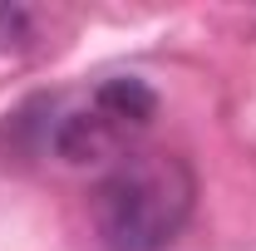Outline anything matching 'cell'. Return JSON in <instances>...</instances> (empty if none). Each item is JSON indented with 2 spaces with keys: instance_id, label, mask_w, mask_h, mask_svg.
Here are the masks:
<instances>
[{
  "instance_id": "obj_1",
  "label": "cell",
  "mask_w": 256,
  "mask_h": 251,
  "mask_svg": "<svg viewBox=\"0 0 256 251\" xmlns=\"http://www.w3.org/2000/svg\"><path fill=\"white\" fill-rule=\"evenodd\" d=\"M197 202L188 158L162 148H128L89 192V222L108 251H162L178 242Z\"/></svg>"
},
{
  "instance_id": "obj_2",
  "label": "cell",
  "mask_w": 256,
  "mask_h": 251,
  "mask_svg": "<svg viewBox=\"0 0 256 251\" xmlns=\"http://www.w3.org/2000/svg\"><path fill=\"white\" fill-rule=\"evenodd\" d=\"M158 94L143 79H104L89 98L64 108L50 128V148L64 162H118L128 143L148 128Z\"/></svg>"
},
{
  "instance_id": "obj_3",
  "label": "cell",
  "mask_w": 256,
  "mask_h": 251,
  "mask_svg": "<svg viewBox=\"0 0 256 251\" xmlns=\"http://www.w3.org/2000/svg\"><path fill=\"white\" fill-rule=\"evenodd\" d=\"M20 25H25V10H5V5H0V44H5V40H15Z\"/></svg>"
}]
</instances>
